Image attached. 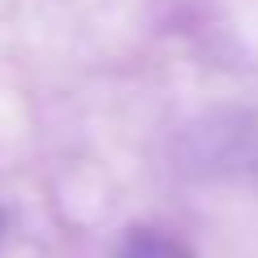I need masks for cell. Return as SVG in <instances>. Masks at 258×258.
Wrapping results in <instances>:
<instances>
[{
    "mask_svg": "<svg viewBox=\"0 0 258 258\" xmlns=\"http://www.w3.org/2000/svg\"><path fill=\"white\" fill-rule=\"evenodd\" d=\"M116 258H189V249H185L181 241H172L168 232L138 228V232H129V237L120 241Z\"/></svg>",
    "mask_w": 258,
    "mask_h": 258,
    "instance_id": "cell-1",
    "label": "cell"
}]
</instances>
